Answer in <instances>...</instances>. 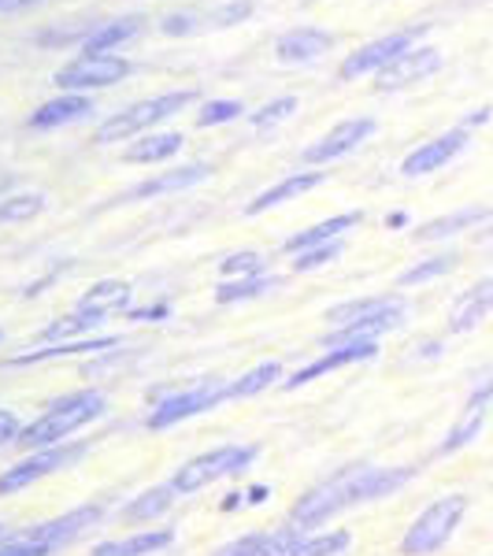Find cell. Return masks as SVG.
Here are the masks:
<instances>
[{
  "instance_id": "6da1fadb",
  "label": "cell",
  "mask_w": 493,
  "mask_h": 556,
  "mask_svg": "<svg viewBox=\"0 0 493 556\" xmlns=\"http://www.w3.org/2000/svg\"><path fill=\"white\" fill-rule=\"evenodd\" d=\"M412 475H416V468H367V464L342 468L334 479H327L323 486L304 493L298 505H293L290 519L298 531H304V527H319V523H327L330 516L342 513V508L390 497V493H397L405 482H412Z\"/></svg>"
},
{
  "instance_id": "7a4b0ae2",
  "label": "cell",
  "mask_w": 493,
  "mask_h": 556,
  "mask_svg": "<svg viewBox=\"0 0 493 556\" xmlns=\"http://www.w3.org/2000/svg\"><path fill=\"white\" fill-rule=\"evenodd\" d=\"M334 323V334L323 338L327 349L349 345V342H375V334H387L405 323V298H367V301H345L327 312Z\"/></svg>"
},
{
  "instance_id": "3957f363",
  "label": "cell",
  "mask_w": 493,
  "mask_h": 556,
  "mask_svg": "<svg viewBox=\"0 0 493 556\" xmlns=\"http://www.w3.org/2000/svg\"><path fill=\"white\" fill-rule=\"evenodd\" d=\"M97 416H104V397L97 390H78V393H67V397L52 401L45 416L34 419L30 427L20 430L15 442L23 450H49V445H60L67 434H75L78 427L93 424Z\"/></svg>"
},
{
  "instance_id": "277c9868",
  "label": "cell",
  "mask_w": 493,
  "mask_h": 556,
  "mask_svg": "<svg viewBox=\"0 0 493 556\" xmlns=\"http://www.w3.org/2000/svg\"><path fill=\"white\" fill-rule=\"evenodd\" d=\"M193 101H197L193 89H178V93H164V97H152V101L130 104L127 112H115L112 119H104L101 127H97L93 141L97 146H112V141H123V138H138V134L164 123L167 115L182 112V108Z\"/></svg>"
},
{
  "instance_id": "5b68a950",
  "label": "cell",
  "mask_w": 493,
  "mask_h": 556,
  "mask_svg": "<svg viewBox=\"0 0 493 556\" xmlns=\"http://www.w3.org/2000/svg\"><path fill=\"white\" fill-rule=\"evenodd\" d=\"M464 513H468V497L464 493H450V497H438L434 505L424 508V516L408 527V534L401 538V553L405 556H430L438 553L460 527Z\"/></svg>"
},
{
  "instance_id": "8992f818",
  "label": "cell",
  "mask_w": 493,
  "mask_h": 556,
  "mask_svg": "<svg viewBox=\"0 0 493 556\" xmlns=\"http://www.w3.org/2000/svg\"><path fill=\"white\" fill-rule=\"evenodd\" d=\"M253 456H256L253 445H223V450L193 456L190 464H182V468L175 471L172 490L175 493H197V490L212 486V482L227 479V475L245 471L249 464H253Z\"/></svg>"
},
{
  "instance_id": "52a82bcc",
  "label": "cell",
  "mask_w": 493,
  "mask_h": 556,
  "mask_svg": "<svg viewBox=\"0 0 493 556\" xmlns=\"http://www.w3.org/2000/svg\"><path fill=\"white\" fill-rule=\"evenodd\" d=\"M130 75V64L123 56H108V52H86V56L71 60L67 67L56 71V83L67 93H83V89H104L115 86Z\"/></svg>"
},
{
  "instance_id": "ba28073f",
  "label": "cell",
  "mask_w": 493,
  "mask_h": 556,
  "mask_svg": "<svg viewBox=\"0 0 493 556\" xmlns=\"http://www.w3.org/2000/svg\"><path fill=\"white\" fill-rule=\"evenodd\" d=\"M219 401H230L227 397V382H223V379H204L201 386H193V390L175 393V397L160 401V405L152 408V416H149V427L152 430L175 427V424H182V419L201 416V412L215 408Z\"/></svg>"
},
{
  "instance_id": "9c48e42d",
  "label": "cell",
  "mask_w": 493,
  "mask_h": 556,
  "mask_svg": "<svg viewBox=\"0 0 493 556\" xmlns=\"http://www.w3.org/2000/svg\"><path fill=\"white\" fill-rule=\"evenodd\" d=\"M83 453H86V445H49V450H41L38 456H26V460L12 464V468L0 475V493H15V490L34 486V482L45 479V475L75 464Z\"/></svg>"
},
{
  "instance_id": "30bf717a",
  "label": "cell",
  "mask_w": 493,
  "mask_h": 556,
  "mask_svg": "<svg viewBox=\"0 0 493 556\" xmlns=\"http://www.w3.org/2000/svg\"><path fill=\"white\" fill-rule=\"evenodd\" d=\"M424 34V26H416V30H401V34H390V38H379L371 45H364V49H356L353 56L342 60V67H338V75L342 78H356V75H367V71H382L387 64L401 56V52L412 49V41Z\"/></svg>"
},
{
  "instance_id": "8fae6325",
  "label": "cell",
  "mask_w": 493,
  "mask_h": 556,
  "mask_svg": "<svg viewBox=\"0 0 493 556\" xmlns=\"http://www.w3.org/2000/svg\"><path fill=\"white\" fill-rule=\"evenodd\" d=\"M375 134V119H367V115H356V119H345L338 123L330 134H323L316 146L304 149V160L308 164H330V160L345 156V152H353L361 141H367Z\"/></svg>"
},
{
  "instance_id": "7c38bea8",
  "label": "cell",
  "mask_w": 493,
  "mask_h": 556,
  "mask_svg": "<svg viewBox=\"0 0 493 556\" xmlns=\"http://www.w3.org/2000/svg\"><path fill=\"white\" fill-rule=\"evenodd\" d=\"M434 71H442V52L430 49V45H424V49H408L401 52L393 64H387L379 71V89H405L412 83H424L427 75H434Z\"/></svg>"
},
{
  "instance_id": "4fadbf2b",
  "label": "cell",
  "mask_w": 493,
  "mask_h": 556,
  "mask_svg": "<svg viewBox=\"0 0 493 556\" xmlns=\"http://www.w3.org/2000/svg\"><path fill=\"white\" fill-rule=\"evenodd\" d=\"M101 519V505H86V508H75V513L60 516V519H49V523H38L30 531L20 534V542H30V545H45V549H60L67 545L71 538H78L86 527H93Z\"/></svg>"
},
{
  "instance_id": "5bb4252c",
  "label": "cell",
  "mask_w": 493,
  "mask_h": 556,
  "mask_svg": "<svg viewBox=\"0 0 493 556\" xmlns=\"http://www.w3.org/2000/svg\"><path fill=\"white\" fill-rule=\"evenodd\" d=\"M490 401H493V375H490V379L482 382V386H475V393L468 397V405H464L460 419H456L453 430H450V438L442 442V453H456V450H464V445L479 438L482 424H486Z\"/></svg>"
},
{
  "instance_id": "9a60e30c",
  "label": "cell",
  "mask_w": 493,
  "mask_h": 556,
  "mask_svg": "<svg viewBox=\"0 0 493 556\" xmlns=\"http://www.w3.org/2000/svg\"><path fill=\"white\" fill-rule=\"evenodd\" d=\"M379 353V345L375 342H349V345H338V349H330L327 356H319V361H312L308 367H301L293 379H286L282 382V390H301V386H308L312 379H319V375H327V371H338V367H345V364H361V361H371V356Z\"/></svg>"
},
{
  "instance_id": "2e32d148",
  "label": "cell",
  "mask_w": 493,
  "mask_h": 556,
  "mask_svg": "<svg viewBox=\"0 0 493 556\" xmlns=\"http://www.w3.org/2000/svg\"><path fill=\"white\" fill-rule=\"evenodd\" d=\"M464 146H468V134H464V130H450V134H442V138L427 141V146H419L416 152H408L405 164H401V172H405L408 178H412V175L442 172V167L450 164V160H453Z\"/></svg>"
},
{
  "instance_id": "e0dca14e",
  "label": "cell",
  "mask_w": 493,
  "mask_h": 556,
  "mask_svg": "<svg viewBox=\"0 0 493 556\" xmlns=\"http://www.w3.org/2000/svg\"><path fill=\"white\" fill-rule=\"evenodd\" d=\"M490 312H493V278H482V282H475L471 290H464L460 298H456L450 312V330L453 334H468V330L479 327Z\"/></svg>"
},
{
  "instance_id": "ac0fdd59",
  "label": "cell",
  "mask_w": 493,
  "mask_h": 556,
  "mask_svg": "<svg viewBox=\"0 0 493 556\" xmlns=\"http://www.w3.org/2000/svg\"><path fill=\"white\" fill-rule=\"evenodd\" d=\"M298 545H301V531L298 527H286V531L275 534H245L238 542L215 549V556H293Z\"/></svg>"
},
{
  "instance_id": "d6986e66",
  "label": "cell",
  "mask_w": 493,
  "mask_h": 556,
  "mask_svg": "<svg viewBox=\"0 0 493 556\" xmlns=\"http://www.w3.org/2000/svg\"><path fill=\"white\" fill-rule=\"evenodd\" d=\"M334 45L330 34L316 30V26H298V30H286L279 41H275V56L282 64H308V60L323 56V52Z\"/></svg>"
},
{
  "instance_id": "ffe728a7",
  "label": "cell",
  "mask_w": 493,
  "mask_h": 556,
  "mask_svg": "<svg viewBox=\"0 0 493 556\" xmlns=\"http://www.w3.org/2000/svg\"><path fill=\"white\" fill-rule=\"evenodd\" d=\"M212 175L208 164H190V167H178V172H167V175H156L149 182L134 186L119 197V201H141V197H160V193H178V190H190V186L204 182Z\"/></svg>"
},
{
  "instance_id": "44dd1931",
  "label": "cell",
  "mask_w": 493,
  "mask_h": 556,
  "mask_svg": "<svg viewBox=\"0 0 493 556\" xmlns=\"http://www.w3.org/2000/svg\"><path fill=\"white\" fill-rule=\"evenodd\" d=\"M130 304V282L123 278H104V282L89 286V290L78 298V308L75 312H86V316H112V312H123Z\"/></svg>"
},
{
  "instance_id": "7402d4cb",
  "label": "cell",
  "mask_w": 493,
  "mask_h": 556,
  "mask_svg": "<svg viewBox=\"0 0 493 556\" xmlns=\"http://www.w3.org/2000/svg\"><path fill=\"white\" fill-rule=\"evenodd\" d=\"M361 219L364 215L361 212H345V215H334V219H323L316 223V227H308V230H301V235H293L290 241H286V253H308V249H316V245H327V241H338L345 235V230H353V227H361Z\"/></svg>"
},
{
  "instance_id": "603a6c76",
  "label": "cell",
  "mask_w": 493,
  "mask_h": 556,
  "mask_svg": "<svg viewBox=\"0 0 493 556\" xmlns=\"http://www.w3.org/2000/svg\"><path fill=\"white\" fill-rule=\"evenodd\" d=\"M93 112L89 97L83 93H67V97H56V101L41 104L38 112L30 115V127L34 130H56V127H67V123H78L83 115Z\"/></svg>"
},
{
  "instance_id": "cb8c5ba5",
  "label": "cell",
  "mask_w": 493,
  "mask_h": 556,
  "mask_svg": "<svg viewBox=\"0 0 493 556\" xmlns=\"http://www.w3.org/2000/svg\"><path fill=\"white\" fill-rule=\"evenodd\" d=\"M316 186H323V172H301V175H290V178H282L279 186H271V190L260 193L256 201H249L245 215H260V212H267V208H279V204H286V201H298L301 193L316 190Z\"/></svg>"
},
{
  "instance_id": "d4e9b609",
  "label": "cell",
  "mask_w": 493,
  "mask_h": 556,
  "mask_svg": "<svg viewBox=\"0 0 493 556\" xmlns=\"http://www.w3.org/2000/svg\"><path fill=\"white\" fill-rule=\"evenodd\" d=\"M175 542L172 531H146V534H134V538H123V542H104L97 545L93 556H149V553H160Z\"/></svg>"
},
{
  "instance_id": "484cf974",
  "label": "cell",
  "mask_w": 493,
  "mask_h": 556,
  "mask_svg": "<svg viewBox=\"0 0 493 556\" xmlns=\"http://www.w3.org/2000/svg\"><path fill=\"white\" fill-rule=\"evenodd\" d=\"M482 219H490V208H460V212H453V215H442V219L424 223V227L416 230V238L419 241L453 238V235H460V230H471L475 223H482Z\"/></svg>"
},
{
  "instance_id": "4316f807",
  "label": "cell",
  "mask_w": 493,
  "mask_h": 556,
  "mask_svg": "<svg viewBox=\"0 0 493 556\" xmlns=\"http://www.w3.org/2000/svg\"><path fill=\"white\" fill-rule=\"evenodd\" d=\"M178 149H182V134H146L127 149V160L130 164H160V160H172Z\"/></svg>"
},
{
  "instance_id": "83f0119b",
  "label": "cell",
  "mask_w": 493,
  "mask_h": 556,
  "mask_svg": "<svg viewBox=\"0 0 493 556\" xmlns=\"http://www.w3.org/2000/svg\"><path fill=\"white\" fill-rule=\"evenodd\" d=\"M101 323H104V319L86 316V312H71V316L52 319L49 327L41 330V342H49V345H67V342H78V338H83L86 330L101 327Z\"/></svg>"
},
{
  "instance_id": "f1b7e54d",
  "label": "cell",
  "mask_w": 493,
  "mask_h": 556,
  "mask_svg": "<svg viewBox=\"0 0 493 556\" xmlns=\"http://www.w3.org/2000/svg\"><path fill=\"white\" fill-rule=\"evenodd\" d=\"M138 30H141V15H127V20L104 23V26H97V30L86 34V52H108V49H115V45L130 41Z\"/></svg>"
},
{
  "instance_id": "f546056e",
  "label": "cell",
  "mask_w": 493,
  "mask_h": 556,
  "mask_svg": "<svg viewBox=\"0 0 493 556\" xmlns=\"http://www.w3.org/2000/svg\"><path fill=\"white\" fill-rule=\"evenodd\" d=\"M119 345V338H93V342H67V345H52V349H38V353H23L15 356V367L23 364H45L52 361V356H78V353H104V349H115Z\"/></svg>"
},
{
  "instance_id": "4dcf8cb0",
  "label": "cell",
  "mask_w": 493,
  "mask_h": 556,
  "mask_svg": "<svg viewBox=\"0 0 493 556\" xmlns=\"http://www.w3.org/2000/svg\"><path fill=\"white\" fill-rule=\"evenodd\" d=\"M282 375V367L279 364H260V367H253L249 375H241V379H235V382H227V397L235 401V397H253V393H260V390H267L275 379Z\"/></svg>"
},
{
  "instance_id": "1f68e13d",
  "label": "cell",
  "mask_w": 493,
  "mask_h": 556,
  "mask_svg": "<svg viewBox=\"0 0 493 556\" xmlns=\"http://www.w3.org/2000/svg\"><path fill=\"white\" fill-rule=\"evenodd\" d=\"M271 286H279V278H271V275L235 278V282H227V286H219V290H215V301H219V304L249 301V298H260V293H267Z\"/></svg>"
},
{
  "instance_id": "d6a6232c",
  "label": "cell",
  "mask_w": 493,
  "mask_h": 556,
  "mask_svg": "<svg viewBox=\"0 0 493 556\" xmlns=\"http://www.w3.org/2000/svg\"><path fill=\"white\" fill-rule=\"evenodd\" d=\"M172 501H175V490H172V482H167V486H156V490L141 493V497H134L123 516H127V519H152V516L167 513V508H172Z\"/></svg>"
},
{
  "instance_id": "836d02e7",
  "label": "cell",
  "mask_w": 493,
  "mask_h": 556,
  "mask_svg": "<svg viewBox=\"0 0 493 556\" xmlns=\"http://www.w3.org/2000/svg\"><path fill=\"white\" fill-rule=\"evenodd\" d=\"M45 197L41 193H15V197H0V223H26L34 215H41Z\"/></svg>"
},
{
  "instance_id": "e575fe53",
  "label": "cell",
  "mask_w": 493,
  "mask_h": 556,
  "mask_svg": "<svg viewBox=\"0 0 493 556\" xmlns=\"http://www.w3.org/2000/svg\"><path fill=\"white\" fill-rule=\"evenodd\" d=\"M453 267H456V256H453V253L430 256V260H424V264H416V267H408V271H401V275H397V286H419V282H430V278L450 275Z\"/></svg>"
},
{
  "instance_id": "d590c367",
  "label": "cell",
  "mask_w": 493,
  "mask_h": 556,
  "mask_svg": "<svg viewBox=\"0 0 493 556\" xmlns=\"http://www.w3.org/2000/svg\"><path fill=\"white\" fill-rule=\"evenodd\" d=\"M349 545V531H330V534H319V538H308L293 549V556H338Z\"/></svg>"
},
{
  "instance_id": "8d00e7d4",
  "label": "cell",
  "mask_w": 493,
  "mask_h": 556,
  "mask_svg": "<svg viewBox=\"0 0 493 556\" xmlns=\"http://www.w3.org/2000/svg\"><path fill=\"white\" fill-rule=\"evenodd\" d=\"M241 112H245L241 101H208L201 108V115H197V127H223V123H235Z\"/></svg>"
},
{
  "instance_id": "74e56055",
  "label": "cell",
  "mask_w": 493,
  "mask_h": 556,
  "mask_svg": "<svg viewBox=\"0 0 493 556\" xmlns=\"http://www.w3.org/2000/svg\"><path fill=\"white\" fill-rule=\"evenodd\" d=\"M293 112H298V97H279V101L260 108V112L253 115V127L256 130H271V127H279V123L290 119Z\"/></svg>"
},
{
  "instance_id": "f35d334b",
  "label": "cell",
  "mask_w": 493,
  "mask_h": 556,
  "mask_svg": "<svg viewBox=\"0 0 493 556\" xmlns=\"http://www.w3.org/2000/svg\"><path fill=\"white\" fill-rule=\"evenodd\" d=\"M338 256H342V241H327V245H316L293 260V271H316V267L330 264V260H338Z\"/></svg>"
},
{
  "instance_id": "ab89813d",
  "label": "cell",
  "mask_w": 493,
  "mask_h": 556,
  "mask_svg": "<svg viewBox=\"0 0 493 556\" xmlns=\"http://www.w3.org/2000/svg\"><path fill=\"white\" fill-rule=\"evenodd\" d=\"M219 271L223 275H235V278H253V275L264 271V256H256V253H235V256L223 260Z\"/></svg>"
},
{
  "instance_id": "60d3db41",
  "label": "cell",
  "mask_w": 493,
  "mask_h": 556,
  "mask_svg": "<svg viewBox=\"0 0 493 556\" xmlns=\"http://www.w3.org/2000/svg\"><path fill=\"white\" fill-rule=\"evenodd\" d=\"M249 15H253V0H235V4L215 8L204 20H208V26H235V23H245Z\"/></svg>"
},
{
  "instance_id": "b9f144b4",
  "label": "cell",
  "mask_w": 493,
  "mask_h": 556,
  "mask_svg": "<svg viewBox=\"0 0 493 556\" xmlns=\"http://www.w3.org/2000/svg\"><path fill=\"white\" fill-rule=\"evenodd\" d=\"M52 549H45V545H30V542H20V538H12V542L0 545V556H49Z\"/></svg>"
},
{
  "instance_id": "7bdbcfd3",
  "label": "cell",
  "mask_w": 493,
  "mask_h": 556,
  "mask_svg": "<svg viewBox=\"0 0 493 556\" xmlns=\"http://www.w3.org/2000/svg\"><path fill=\"white\" fill-rule=\"evenodd\" d=\"M15 438H20V419H15V412L0 408V445L15 442Z\"/></svg>"
},
{
  "instance_id": "ee69618b",
  "label": "cell",
  "mask_w": 493,
  "mask_h": 556,
  "mask_svg": "<svg viewBox=\"0 0 493 556\" xmlns=\"http://www.w3.org/2000/svg\"><path fill=\"white\" fill-rule=\"evenodd\" d=\"M41 4V0H0V15H12V12H26V8Z\"/></svg>"
},
{
  "instance_id": "f6af8a7d",
  "label": "cell",
  "mask_w": 493,
  "mask_h": 556,
  "mask_svg": "<svg viewBox=\"0 0 493 556\" xmlns=\"http://www.w3.org/2000/svg\"><path fill=\"white\" fill-rule=\"evenodd\" d=\"M4 542H12V534H8V527L0 523V545H4Z\"/></svg>"
},
{
  "instance_id": "bcb514c9",
  "label": "cell",
  "mask_w": 493,
  "mask_h": 556,
  "mask_svg": "<svg viewBox=\"0 0 493 556\" xmlns=\"http://www.w3.org/2000/svg\"><path fill=\"white\" fill-rule=\"evenodd\" d=\"M0 342H4V330H0Z\"/></svg>"
}]
</instances>
